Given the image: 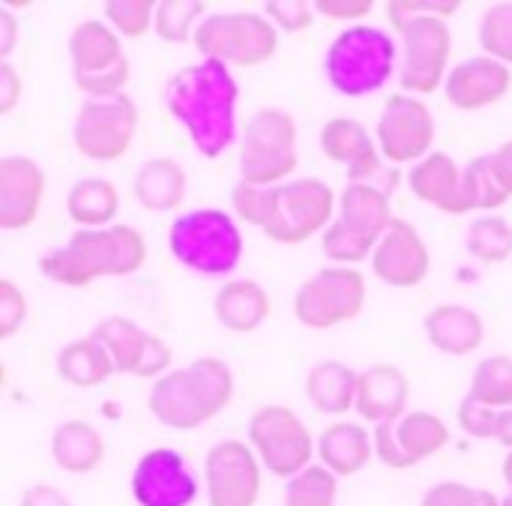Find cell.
<instances>
[{"label": "cell", "mask_w": 512, "mask_h": 506, "mask_svg": "<svg viewBox=\"0 0 512 506\" xmlns=\"http://www.w3.org/2000/svg\"><path fill=\"white\" fill-rule=\"evenodd\" d=\"M498 444H504L507 450H512V408L510 411H501V420H498V435H495Z\"/></svg>", "instance_id": "db71d44e"}, {"label": "cell", "mask_w": 512, "mask_h": 506, "mask_svg": "<svg viewBox=\"0 0 512 506\" xmlns=\"http://www.w3.org/2000/svg\"><path fill=\"white\" fill-rule=\"evenodd\" d=\"M312 3H315L318 15H324L330 21H345L348 27L354 21H363L375 9L372 0H312Z\"/></svg>", "instance_id": "c3c4849f"}, {"label": "cell", "mask_w": 512, "mask_h": 506, "mask_svg": "<svg viewBox=\"0 0 512 506\" xmlns=\"http://www.w3.org/2000/svg\"><path fill=\"white\" fill-rule=\"evenodd\" d=\"M372 270L390 288H417L432 270V252L411 222L396 219L375 246Z\"/></svg>", "instance_id": "d6986e66"}, {"label": "cell", "mask_w": 512, "mask_h": 506, "mask_svg": "<svg viewBox=\"0 0 512 506\" xmlns=\"http://www.w3.org/2000/svg\"><path fill=\"white\" fill-rule=\"evenodd\" d=\"M435 135V114L414 93L390 96L375 123V141L390 165H417L420 159L435 153Z\"/></svg>", "instance_id": "4fadbf2b"}, {"label": "cell", "mask_w": 512, "mask_h": 506, "mask_svg": "<svg viewBox=\"0 0 512 506\" xmlns=\"http://www.w3.org/2000/svg\"><path fill=\"white\" fill-rule=\"evenodd\" d=\"M489 165H492V174L501 183V189L512 195V141H504L498 150L489 153Z\"/></svg>", "instance_id": "f907efd6"}, {"label": "cell", "mask_w": 512, "mask_h": 506, "mask_svg": "<svg viewBox=\"0 0 512 506\" xmlns=\"http://www.w3.org/2000/svg\"><path fill=\"white\" fill-rule=\"evenodd\" d=\"M192 42L207 60L225 66H261L276 54L279 30L264 12H210Z\"/></svg>", "instance_id": "ba28073f"}, {"label": "cell", "mask_w": 512, "mask_h": 506, "mask_svg": "<svg viewBox=\"0 0 512 506\" xmlns=\"http://www.w3.org/2000/svg\"><path fill=\"white\" fill-rule=\"evenodd\" d=\"M51 459L66 474H90L105 459V441L96 426L84 420H66L51 435Z\"/></svg>", "instance_id": "f1b7e54d"}, {"label": "cell", "mask_w": 512, "mask_h": 506, "mask_svg": "<svg viewBox=\"0 0 512 506\" xmlns=\"http://www.w3.org/2000/svg\"><path fill=\"white\" fill-rule=\"evenodd\" d=\"M510 87L512 72L507 63L489 54H474L450 69L444 81V96L459 111H480L501 102L510 93Z\"/></svg>", "instance_id": "44dd1931"}, {"label": "cell", "mask_w": 512, "mask_h": 506, "mask_svg": "<svg viewBox=\"0 0 512 506\" xmlns=\"http://www.w3.org/2000/svg\"><path fill=\"white\" fill-rule=\"evenodd\" d=\"M207 15L210 12L201 0H162V3H156L153 33L165 42L183 45V42L195 39V33Z\"/></svg>", "instance_id": "d590c367"}, {"label": "cell", "mask_w": 512, "mask_h": 506, "mask_svg": "<svg viewBox=\"0 0 512 506\" xmlns=\"http://www.w3.org/2000/svg\"><path fill=\"white\" fill-rule=\"evenodd\" d=\"M120 39L123 36L108 21H96V18L81 21L69 33L72 72H99V69H108V66L120 63L126 57Z\"/></svg>", "instance_id": "4dcf8cb0"}, {"label": "cell", "mask_w": 512, "mask_h": 506, "mask_svg": "<svg viewBox=\"0 0 512 506\" xmlns=\"http://www.w3.org/2000/svg\"><path fill=\"white\" fill-rule=\"evenodd\" d=\"M321 150L327 159L348 168V183H366L393 198L399 186V168L381 156L375 135L354 117H330L321 126Z\"/></svg>", "instance_id": "7c38bea8"}, {"label": "cell", "mask_w": 512, "mask_h": 506, "mask_svg": "<svg viewBox=\"0 0 512 506\" xmlns=\"http://www.w3.org/2000/svg\"><path fill=\"white\" fill-rule=\"evenodd\" d=\"M18 45V18L0 6V60H9Z\"/></svg>", "instance_id": "816d5d0a"}, {"label": "cell", "mask_w": 512, "mask_h": 506, "mask_svg": "<svg viewBox=\"0 0 512 506\" xmlns=\"http://www.w3.org/2000/svg\"><path fill=\"white\" fill-rule=\"evenodd\" d=\"M21 93H24V81L18 69L9 60H0V114L15 111V105L21 102Z\"/></svg>", "instance_id": "681fc988"}, {"label": "cell", "mask_w": 512, "mask_h": 506, "mask_svg": "<svg viewBox=\"0 0 512 506\" xmlns=\"http://www.w3.org/2000/svg\"><path fill=\"white\" fill-rule=\"evenodd\" d=\"M270 294L255 279H231L216 291L213 312L216 321L231 333H255L270 318Z\"/></svg>", "instance_id": "484cf974"}, {"label": "cell", "mask_w": 512, "mask_h": 506, "mask_svg": "<svg viewBox=\"0 0 512 506\" xmlns=\"http://www.w3.org/2000/svg\"><path fill=\"white\" fill-rule=\"evenodd\" d=\"M465 243L480 264H504L512 258V225L504 216H477L468 225Z\"/></svg>", "instance_id": "e575fe53"}, {"label": "cell", "mask_w": 512, "mask_h": 506, "mask_svg": "<svg viewBox=\"0 0 512 506\" xmlns=\"http://www.w3.org/2000/svg\"><path fill=\"white\" fill-rule=\"evenodd\" d=\"M396 63L399 45L384 27L351 24L336 33L324 54V78L336 93L360 99L378 93L393 78Z\"/></svg>", "instance_id": "5b68a950"}, {"label": "cell", "mask_w": 512, "mask_h": 506, "mask_svg": "<svg viewBox=\"0 0 512 506\" xmlns=\"http://www.w3.org/2000/svg\"><path fill=\"white\" fill-rule=\"evenodd\" d=\"M372 456H375L372 432H366L360 423H333L318 438V459L336 477L360 474Z\"/></svg>", "instance_id": "83f0119b"}, {"label": "cell", "mask_w": 512, "mask_h": 506, "mask_svg": "<svg viewBox=\"0 0 512 506\" xmlns=\"http://www.w3.org/2000/svg\"><path fill=\"white\" fill-rule=\"evenodd\" d=\"M45 171L36 159L12 153L0 159V228L21 231L33 225L45 198Z\"/></svg>", "instance_id": "ffe728a7"}, {"label": "cell", "mask_w": 512, "mask_h": 506, "mask_svg": "<svg viewBox=\"0 0 512 506\" xmlns=\"http://www.w3.org/2000/svg\"><path fill=\"white\" fill-rule=\"evenodd\" d=\"M135 201L150 213H171L186 201L189 192V174L177 159L153 156L138 165L132 177Z\"/></svg>", "instance_id": "d4e9b609"}, {"label": "cell", "mask_w": 512, "mask_h": 506, "mask_svg": "<svg viewBox=\"0 0 512 506\" xmlns=\"http://www.w3.org/2000/svg\"><path fill=\"white\" fill-rule=\"evenodd\" d=\"M468 396L495 408V411H510L512 408V357L495 354L477 363L471 375Z\"/></svg>", "instance_id": "836d02e7"}, {"label": "cell", "mask_w": 512, "mask_h": 506, "mask_svg": "<svg viewBox=\"0 0 512 506\" xmlns=\"http://www.w3.org/2000/svg\"><path fill=\"white\" fill-rule=\"evenodd\" d=\"M459 0H393L387 15L402 36V87L426 96L444 87L450 75L453 33L447 18L459 12Z\"/></svg>", "instance_id": "7a4b0ae2"}, {"label": "cell", "mask_w": 512, "mask_h": 506, "mask_svg": "<svg viewBox=\"0 0 512 506\" xmlns=\"http://www.w3.org/2000/svg\"><path fill=\"white\" fill-rule=\"evenodd\" d=\"M102 15L120 36L138 39L147 30H153L156 3L153 0H108L102 6Z\"/></svg>", "instance_id": "b9f144b4"}, {"label": "cell", "mask_w": 512, "mask_h": 506, "mask_svg": "<svg viewBox=\"0 0 512 506\" xmlns=\"http://www.w3.org/2000/svg\"><path fill=\"white\" fill-rule=\"evenodd\" d=\"M129 486L138 506H189L198 498L195 471L171 447H156L144 453L132 471Z\"/></svg>", "instance_id": "ac0fdd59"}, {"label": "cell", "mask_w": 512, "mask_h": 506, "mask_svg": "<svg viewBox=\"0 0 512 506\" xmlns=\"http://www.w3.org/2000/svg\"><path fill=\"white\" fill-rule=\"evenodd\" d=\"M366 309V279L354 267H321L294 297V315L309 330H333Z\"/></svg>", "instance_id": "30bf717a"}, {"label": "cell", "mask_w": 512, "mask_h": 506, "mask_svg": "<svg viewBox=\"0 0 512 506\" xmlns=\"http://www.w3.org/2000/svg\"><path fill=\"white\" fill-rule=\"evenodd\" d=\"M117 210H120V195L108 177H81L66 192V216L81 231L111 228Z\"/></svg>", "instance_id": "f546056e"}, {"label": "cell", "mask_w": 512, "mask_h": 506, "mask_svg": "<svg viewBox=\"0 0 512 506\" xmlns=\"http://www.w3.org/2000/svg\"><path fill=\"white\" fill-rule=\"evenodd\" d=\"M411 381L393 363H375L360 372L357 381V414L375 426L396 423L408 414Z\"/></svg>", "instance_id": "603a6c76"}, {"label": "cell", "mask_w": 512, "mask_h": 506, "mask_svg": "<svg viewBox=\"0 0 512 506\" xmlns=\"http://www.w3.org/2000/svg\"><path fill=\"white\" fill-rule=\"evenodd\" d=\"M147 261V240L132 225L75 231L63 246L39 255V273L66 288H84L105 276H132Z\"/></svg>", "instance_id": "3957f363"}, {"label": "cell", "mask_w": 512, "mask_h": 506, "mask_svg": "<svg viewBox=\"0 0 512 506\" xmlns=\"http://www.w3.org/2000/svg\"><path fill=\"white\" fill-rule=\"evenodd\" d=\"M138 132V105L129 93L108 99H84L75 123L72 141L81 156L93 162H117L126 156Z\"/></svg>", "instance_id": "8fae6325"}, {"label": "cell", "mask_w": 512, "mask_h": 506, "mask_svg": "<svg viewBox=\"0 0 512 506\" xmlns=\"http://www.w3.org/2000/svg\"><path fill=\"white\" fill-rule=\"evenodd\" d=\"M264 15L276 24V30L300 33L315 21V3L309 0H270L264 3Z\"/></svg>", "instance_id": "f6af8a7d"}, {"label": "cell", "mask_w": 512, "mask_h": 506, "mask_svg": "<svg viewBox=\"0 0 512 506\" xmlns=\"http://www.w3.org/2000/svg\"><path fill=\"white\" fill-rule=\"evenodd\" d=\"M162 99L204 159H219L237 144L240 81L231 66L201 57L165 81Z\"/></svg>", "instance_id": "6da1fadb"}, {"label": "cell", "mask_w": 512, "mask_h": 506, "mask_svg": "<svg viewBox=\"0 0 512 506\" xmlns=\"http://www.w3.org/2000/svg\"><path fill=\"white\" fill-rule=\"evenodd\" d=\"M72 78H75V87L87 99H108V96L126 93V84L132 78V63L129 57H123L120 63L99 69V72H72Z\"/></svg>", "instance_id": "7bdbcfd3"}, {"label": "cell", "mask_w": 512, "mask_h": 506, "mask_svg": "<svg viewBox=\"0 0 512 506\" xmlns=\"http://www.w3.org/2000/svg\"><path fill=\"white\" fill-rule=\"evenodd\" d=\"M234 372L219 357H198L171 369L150 387V414L174 432H192L216 420L234 399Z\"/></svg>", "instance_id": "277c9868"}, {"label": "cell", "mask_w": 512, "mask_h": 506, "mask_svg": "<svg viewBox=\"0 0 512 506\" xmlns=\"http://www.w3.org/2000/svg\"><path fill=\"white\" fill-rule=\"evenodd\" d=\"M336 219V192L321 177H300L282 183L279 210L267 225V237L282 246L306 243L315 234H324Z\"/></svg>", "instance_id": "5bb4252c"}, {"label": "cell", "mask_w": 512, "mask_h": 506, "mask_svg": "<svg viewBox=\"0 0 512 506\" xmlns=\"http://www.w3.org/2000/svg\"><path fill=\"white\" fill-rule=\"evenodd\" d=\"M483 54L512 66V3H492L477 27Z\"/></svg>", "instance_id": "60d3db41"}, {"label": "cell", "mask_w": 512, "mask_h": 506, "mask_svg": "<svg viewBox=\"0 0 512 506\" xmlns=\"http://www.w3.org/2000/svg\"><path fill=\"white\" fill-rule=\"evenodd\" d=\"M249 447L264 471L279 480H294L312 468V456L318 453L306 423L285 405H261L249 417Z\"/></svg>", "instance_id": "9c48e42d"}, {"label": "cell", "mask_w": 512, "mask_h": 506, "mask_svg": "<svg viewBox=\"0 0 512 506\" xmlns=\"http://www.w3.org/2000/svg\"><path fill=\"white\" fill-rule=\"evenodd\" d=\"M504 483H507V489H510V495L504 498V506H512V450L510 456L504 459Z\"/></svg>", "instance_id": "11a10c76"}, {"label": "cell", "mask_w": 512, "mask_h": 506, "mask_svg": "<svg viewBox=\"0 0 512 506\" xmlns=\"http://www.w3.org/2000/svg\"><path fill=\"white\" fill-rule=\"evenodd\" d=\"M90 336L105 345L120 375L159 381L162 375L171 372V357H174L171 348L159 336H153L150 330H144L141 324L129 318H120V315L102 318L90 330Z\"/></svg>", "instance_id": "e0dca14e"}, {"label": "cell", "mask_w": 512, "mask_h": 506, "mask_svg": "<svg viewBox=\"0 0 512 506\" xmlns=\"http://www.w3.org/2000/svg\"><path fill=\"white\" fill-rule=\"evenodd\" d=\"M411 192L423 201L432 204L441 213L450 216H465L471 213L468 195H465V165H459L450 153H429L408 171Z\"/></svg>", "instance_id": "7402d4cb"}, {"label": "cell", "mask_w": 512, "mask_h": 506, "mask_svg": "<svg viewBox=\"0 0 512 506\" xmlns=\"http://www.w3.org/2000/svg\"><path fill=\"white\" fill-rule=\"evenodd\" d=\"M21 506H72V504H69V498H66L60 489H54V486H33V489H27V492H24Z\"/></svg>", "instance_id": "f5cc1de1"}, {"label": "cell", "mask_w": 512, "mask_h": 506, "mask_svg": "<svg viewBox=\"0 0 512 506\" xmlns=\"http://www.w3.org/2000/svg\"><path fill=\"white\" fill-rule=\"evenodd\" d=\"M117 372L111 354L105 351L102 342H96L93 336H84V339H75L69 345L60 348L57 354V375L78 387V390H90V387H99L105 384L111 375Z\"/></svg>", "instance_id": "d6a6232c"}, {"label": "cell", "mask_w": 512, "mask_h": 506, "mask_svg": "<svg viewBox=\"0 0 512 506\" xmlns=\"http://www.w3.org/2000/svg\"><path fill=\"white\" fill-rule=\"evenodd\" d=\"M372 441H375V456L387 468L408 471V468H417L420 462L438 456L450 444V429L438 414L408 411L396 423L375 426Z\"/></svg>", "instance_id": "2e32d148"}, {"label": "cell", "mask_w": 512, "mask_h": 506, "mask_svg": "<svg viewBox=\"0 0 512 506\" xmlns=\"http://www.w3.org/2000/svg\"><path fill=\"white\" fill-rule=\"evenodd\" d=\"M498 420H501V411H495L471 396H465L459 405V426H462V432H468L477 441H495Z\"/></svg>", "instance_id": "bcb514c9"}, {"label": "cell", "mask_w": 512, "mask_h": 506, "mask_svg": "<svg viewBox=\"0 0 512 506\" xmlns=\"http://www.w3.org/2000/svg\"><path fill=\"white\" fill-rule=\"evenodd\" d=\"M423 333L432 348L450 357H468L486 342L483 318L462 303H441L423 318Z\"/></svg>", "instance_id": "cb8c5ba5"}, {"label": "cell", "mask_w": 512, "mask_h": 506, "mask_svg": "<svg viewBox=\"0 0 512 506\" xmlns=\"http://www.w3.org/2000/svg\"><path fill=\"white\" fill-rule=\"evenodd\" d=\"M300 162L297 120L285 108H258L240 132V180L282 186Z\"/></svg>", "instance_id": "52a82bcc"}, {"label": "cell", "mask_w": 512, "mask_h": 506, "mask_svg": "<svg viewBox=\"0 0 512 506\" xmlns=\"http://www.w3.org/2000/svg\"><path fill=\"white\" fill-rule=\"evenodd\" d=\"M423 506H504L489 489L465 483H438L423 495Z\"/></svg>", "instance_id": "ee69618b"}, {"label": "cell", "mask_w": 512, "mask_h": 506, "mask_svg": "<svg viewBox=\"0 0 512 506\" xmlns=\"http://www.w3.org/2000/svg\"><path fill=\"white\" fill-rule=\"evenodd\" d=\"M339 477L324 465H312L285 486V506H336Z\"/></svg>", "instance_id": "f35d334b"}, {"label": "cell", "mask_w": 512, "mask_h": 506, "mask_svg": "<svg viewBox=\"0 0 512 506\" xmlns=\"http://www.w3.org/2000/svg\"><path fill=\"white\" fill-rule=\"evenodd\" d=\"M465 195H468L471 213L474 210L489 213V210H498L501 204L510 201V195L501 189V183L492 174L489 156H477L465 165Z\"/></svg>", "instance_id": "ab89813d"}, {"label": "cell", "mask_w": 512, "mask_h": 506, "mask_svg": "<svg viewBox=\"0 0 512 506\" xmlns=\"http://www.w3.org/2000/svg\"><path fill=\"white\" fill-rule=\"evenodd\" d=\"M339 219L375 240H381L396 222L390 195L366 183H348L339 192Z\"/></svg>", "instance_id": "1f68e13d"}, {"label": "cell", "mask_w": 512, "mask_h": 506, "mask_svg": "<svg viewBox=\"0 0 512 506\" xmlns=\"http://www.w3.org/2000/svg\"><path fill=\"white\" fill-rule=\"evenodd\" d=\"M27 321V297L12 279H0V336L9 339Z\"/></svg>", "instance_id": "7dc6e473"}, {"label": "cell", "mask_w": 512, "mask_h": 506, "mask_svg": "<svg viewBox=\"0 0 512 506\" xmlns=\"http://www.w3.org/2000/svg\"><path fill=\"white\" fill-rule=\"evenodd\" d=\"M279 192H282V186H255V183L240 180L231 192L234 219L267 231V225L273 222V216L279 210Z\"/></svg>", "instance_id": "74e56055"}, {"label": "cell", "mask_w": 512, "mask_h": 506, "mask_svg": "<svg viewBox=\"0 0 512 506\" xmlns=\"http://www.w3.org/2000/svg\"><path fill=\"white\" fill-rule=\"evenodd\" d=\"M261 462L246 441H219L204 459V489L210 506H255L261 495Z\"/></svg>", "instance_id": "9a60e30c"}, {"label": "cell", "mask_w": 512, "mask_h": 506, "mask_svg": "<svg viewBox=\"0 0 512 506\" xmlns=\"http://www.w3.org/2000/svg\"><path fill=\"white\" fill-rule=\"evenodd\" d=\"M375 246L378 240L351 228L348 222H342L339 216L330 222V228L321 234V252L324 258L333 264V267H351V264H360V261H372L375 255Z\"/></svg>", "instance_id": "8d00e7d4"}, {"label": "cell", "mask_w": 512, "mask_h": 506, "mask_svg": "<svg viewBox=\"0 0 512 506\" xmlns=\"http://www.w3.org/2000/svg\"><path fill=\"white\" fill-rule=\"evenodd\" d=\"M357 381L360 372H354L342 360H321L306 375V399L318 414L342 417L357 408Z\"/></svg>", "instance_id": "4316f807"}, {"label": "cell", "mask_w": 512, "mask_h": 506, "mask_svg": "<svg viewBox=\"0 0 512 506\" xmlns=\"http://www.w3.org/2000/svg\"><path fill=\"white\" fill-rule=\"evenodd\" d=\"M168 249L198 276H231L246 252L240 222L219 207H198L177 216L168 228Z\"/></svg>", "instance_id": "8992f818"}]
</instances>
